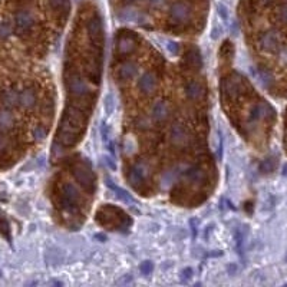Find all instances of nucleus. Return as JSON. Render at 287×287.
I'll return each mask as SVG.
<instances>
[{
  "instance_id": "obj_1",
  "label": "nucleus",
  "mask_w": 287,
  "mask_h": 287,
  "mask_svg": "<svg viewBox=\"0 0 287 287\" xmlns=\"http://www.w3.org/2000/svg\"><path fill=\"white\" fill-rule=\"evenodd\" d=\"M191 14H192L191 4L188 1H186V0H177L168 9L170 20L173 23H177V25L187 23L188 20L191 19Z\"/></svg>"
},
{
  "instance_id": "obj_2",
  "label": "nucleus",
  "mask_w": 287,
  "mask_h": 287,
  "mask_svg": "<svg viewBox=\"0 0 287 287\" xmlns=\"http://www.w3.org/2000/svg\"><path fill=\"white\" fill-rule=\"evenodd\" d=\"M257 45L263 52L275 53V52H279V49L282 48V36L276 30L264 32L257 40Z\"/></svg>"
},
{
  "instance_id": "obj_3",
  "label": "nucleus",
  "mask_w": 287,
  "mask_h": 287,
  "mask_svg": "<svg viewBox=\"0 0 287 287\" xmlns=\"http://www.w3.org/2000/svg\"><path fill=\"white\" fill-rule=\"evenodd\" d=\"M35 14L27 9H22L14 14V27L20 33H29L35 27Z\"/></svg>"
},
{
  "instance_id": "obj_4",
  "label": "nucleus",
  "mask_w": 287,
  "mask_h": 287,
  "mask_svg": "<svg viewBox=\"0 0 287 287\" xmlns=\"http://www.w3.org/2000/svg\"><path fill=\"white\" fill-rule=\"evenodd\" d=\"M39 95L36 89L32 87H26L19 89V105L17 108H22L26 111H30L38 106Z\"/></svg>"
},
{
  "instance_id": "obj_5",
  "label": "nucleus",
  "mask_w": 287,
  "mask_h": 287,
  "mask_svg": "<svg viewBox=\"0 0 287 287\" xmlns=\"http://www.w3.org/2000/svg\"><path fill=\"white\" fill-rule=\"evenodd\" d=\"M157 75L154 72H144L137 81V89L144 95H151L157 88Z\"/></svg>"
},
{
  "instance_id": "obj_6",
  "label": "nucleus",
  "mask_w": 287,
  "mask_h": 287,
  "mask_svg": "<svg viewBox=\"0 0 287 287\" xmlns=\"http://www.w3.org/2000/svg\"><path fill=\"white\" fill-rule=\"evenodd\" d=\"M188 131L184 125L181 124H173V126L170 128V142L173 145L181 147L186 145L188 142Z\"/></svg>"
},
{
  "instance_id": "obj_7",
  "label": "nucleus",
  "mask_w": 287,
  "mask_h": 287,
  "mask_svg": "<svg viewBox=\"0 0 287 287\" xmlns=\"http://www.w3.org/2000/svg\"><path fill=\"white\" fill-rule=\"evenodd\" d=\"M79 201V191L75 186H72L71 183H66L62 187V202L63 207L66 208H74L76 207Z\"/></svg>"
},
{
  "instance_id": "obj_8",
  "label": "nucleus",
  "mask_w": 287,
  "mask_h": 287,
  "mask_svg": "<svg viewBox=\"0 0 287 287\" xmlns=\"http://www.w3.org/2000/svg\"><path fill=\"white\" fill-rule=\"evenodd\" d=\"M273 109L270 108L269 103L266 102H259L256 103L251 109H250V121L253 122H257V121H262L266 118H272L273 116Z\"/></svg>"
},
{
  "instance_id": "obj_9",
  "label": "nucleus",
  "mask_w": 287,
  "mask_h": 287,
  "mask_svg": "<svg viewBox=\"0 0 287 287\" xmlns=\"http://www.w3.org/2000/svg\"><path fill=\"white\" fill-rule=\"evenodd\" d=\"M170 116V105L165 100H157L151 106V119L154 122H164Z\"/></svg>"
},
{
  "instance_id": "obj_10",
  "label": "nucleus",
  "mask_w": 287,
  "mask_h": 287,
  "mask_svg": "<svg viewBox=\"0 0 287 287\" xmlns=\"http://www.w3.org/2000/svg\"><path fill=\"white\" fill-rule=\"evenodd\" d=\"M0 102L4 108H17L19 105V89L16 88H6L0 92Z\"/></svg>"
},
{
  "instance_id": "obj_11",
  "label": "nucleus",
  "mask_w": 287,
  "mask_h": 287,
  "mask_svg": "<svg viewBox=\"0 0 287 287\" xmlns=\"http://www.w3.org/2000/svg\"><path fill=\"white\" fill-rule=\"evenodd\" d=\"M137 63L128 61V62L121 63V65L118 66V69H116V79L121 81V82H125V81H129V79H132L134 76H137Z\"/></svg>"
},
{
  "instance_id": "obj_12",
  "label": "nucleus",
  "mask_w": 287,
  "mask_h": 287,
  "mask_svg": "<svg viewBox=\"0 0 287 287\" xmlns=\"http://www.w3.org/2000/svg\"><path fill=\"white\" fill-rule=\"evenodd\" d=\"M16 125V118L9 108H0V132H10Z\"/></svg>"
},
{
  "instance_id": "obj_13",
  "label": "nucleus",
  "mask_w": 287,
  "mask_h": 287,
  "mask_svg": "<svg viewBox=\"0 0 287 287\" xmlns=\"http://www.w3.org/2000/svg\"><path fill=\"white\" fill-rule=\"evenodd\" d=\"M68 88H69V92L72 95H75L76 98H82V96H87L89 94V88L85 84V81H82L81 78H72L69 82H68Z\"/></svg>"
},
{
  "instance_id": "obj_14",
  "label": "nucleus",
  "mask_w": 287,
  "mask_h": 287,
  "mask_svg": "<svg viewBox=\"0 0 287 287\" xmlns=\"http://www.w3.org/2000/svg\"><path fill=\"white\" fill-rule=\"evenodd\" d=\"M243 79H240L237 76H234V78H228V79H225L224 84H223V89H224V92L227 95H237L238 92L243 89Z\"/></svg>"
},
{
  "instance_id": "obj_15",
  "label": "nucleus",
  "mask_w": 287,
  "mask_h": 287,
  "mask_svg": "<svg viewBox=\"0 0 287 287\" xmlns=\"http://www.w3.org/2000/svg\"><path fill=\"white\" fill-rule=\"evenodd\" d=\"M147 168L142 164H137L131 173H129V183L132 186H139L141 183H144V180L147 178Z\"/></svg>"
},
{
  "instance_id": "obj_16",
  "label": "nucleus",
  "mask_w": 287,
  "mask_h": 287,
  "mask_svg": "<svg viewBox=\"0 0 287 287\" xmlns=\"http://www.w3.org/2000/svg\"><path fill=\"white\" fill-rule=\"evenodd\" d=\"M186 94H187V96L191 100H197L202 96L204 89H202V85H201L200 82L188 81L187 84H186Z\"/></svg>"
},
{
  "instance_id": "obj_17",
  "label": "nucleus",
  "mask_w": 287,
  "mask_h": 287,
  "mask_svg": "<svg viewBox=\"0 0 287 287\" xmlns=\"http://www.w3.org/2000/svg\"><path fill=\"white\" fill-rule=\"evenodd\" d=\"M75 178L76 181L81 184V186H84V187H92V183H94V180H92V174L88 171L85 167H76L75 170Z\"/></svg>"
},
{
  "instance_id": "obj_18",
  "label": "nucleus",
  "mask_w": 287,
  "mask_h": 287,
  "mask_svg": "<svg viewBox=\"0 0 287 287\" xmlns=\"http://www.w3.org/2000/svg\"><path fill=\"white\" fill-rule=\"evenodd\" d=\"M135 48V42L132 38H128V36H122V38L118 40L116 43V50L119 55H128L131 53Z\"/></svg>"
},
{
  "instance_id": "obj_19",
  "label": "nucleus",
  "mask_w": 287,
  "mask_h": 287,
  "mask_svg": "<svg viewBox=\"0 0 287 287\" xmlns=\"http://www.w3.org/2000/svg\"><path fill=\"white\" fill-rule=\"evenodd\" d=\"M187 178L190 181H192V183H197V181H200L201 178H202V170H201L200 167H192V168H190L187 173Z\"/></svg>"
},
{
  "instance_id": "obj_20",
  "label": "nucleus",
  "mask_w": 287,
  "mask_h": 287,
  "mask_svg": "<svg viewBox=\"0 0 287 287\" xmlns=\"http://www.w3.org/2000/svg\"><path fill=\"white\" fill-rule=\"evenodd\" d=\"M12 32H13L12 23H9V22H6V20L0 22V39H7L10 35H12Z\"/></svg>"
},
{
  "instance_id": "obj_21",
  "label": "nucleus",
  "mask_w": 287,
  "mask_h": 287,
  "mask_svg": "<svg viewBox=\"0 0 287 287\" xmlns=\"http://www.w3.org/2000/svg\"><path fill=\"white\" fill-rule=\"evenodd\" d=\"M259 78H260V81H262V84L264 87L269 88L273 84V76L266 69H259Z\"/></svg>"
},
{
  "instance_id": "obj_22",
  "label": "nucleus",
  "mask_w": 287,
  "mask_h": 287,
  "mask_svg": "<svg viewBox=\"0 0 287 287\" xmlns=\"http://www.w3.org/2000/svg\"><path fill=\"white\" fill-rule=\"evenodd\" d=\"M46 135H48V129H46V126L38 125V126H35V128H33V138H35L36 141H42V139H45Z\"/></svg>"
},
{
  "instance_id": "obj_23",
  "label": "nucleus",
  "mask_w": 287,
  "mask_h": 287,
  "mask_svg": "<svg viewBox=\"0 0 287 287\" xmlns=\"http://www.w3.org/2000/svg\"><path fill=\"white\" fill-rule=\"evenodd\" d=\"M50 6L55 12H63V9L68 7V0H50Z\"/></svg>"
},
{
  "instance_id": "obj_24",
  "label": "nucleus",
  "mask_w": 287,
  "mask_h": 287,
  "mask_svg": "<svg viewBox=\"0 0 287 287\" xmlns=\"http://www.w3.org/2000/svg\"><path fill=\"white\" fill-rule=\"evenodd\" d=\"M277 19L287 25V4H282L279 9H277Z\"/></svg>"
},
{
  "instance_id": "obj_25",
  "label": "nucleus",
  "mask_w": 287,
  "mask_h": 287,
  "mask_svg": "<svg viewBox=\"0 0 287 287\" xmlns=\"http://www.w3.org/2000/svg\"><path fill=\"white\" fill-rule=\"evenodd\" d=\"M7 147H9V141H7V138L0 132V154H3L4 151L7 150Z\"/></svg>"
},
{
  "instance_id": "obj_26",
  "label": "nucleus",
  "mask_w": 287,
  "mask_h": 287,
  "mask_svg": "<svg viewBox=\"0 0 287 287\" xmlns=\"http://www.w3.org/2000/svg\"><path fill=\"white\" fill-rule=\"evenodd\" d=\"M165 3H167V0H148V4L152 9H161Z\"/></svg>"
},
{
  "instance_id": "obj_27",
  "label": "nucleus",
  "mask_w": 287,
  "mask_h": 287,
  "mask_svg": "<svg viewBox=\"0 0 287 287\" xmlns=\"http://www.w3.org/2000/svg\"><path fill=\"white\" fill-rule=\"evenodd\" d=\"M279 56H280V61L287 65V46H283L279 49Z\"/></svg>"
},
{
  "instance_id": "obj_28",
  "label": "nucleus",
  "mask_w": 287,
  "mask_h": 287,
  "mask_svg": "<svg viewBox=\"0 0 287 287\" xmlns=\"http://www.w3.org/2000/svg\"><path fill=\"white\" fill-rule=\"evenodd\" d=\"M141 270H142V273L148 275V273H151V270H152V264H151L150 262L144 263V264H142V267H141Z\"/></svg>"
}]
</instances>
